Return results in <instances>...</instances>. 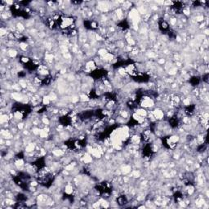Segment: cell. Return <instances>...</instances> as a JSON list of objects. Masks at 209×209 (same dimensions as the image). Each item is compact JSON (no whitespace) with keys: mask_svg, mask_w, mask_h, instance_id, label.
<instances>
[{"mask_svg":"<svg viewBox=\"0 0 209 209\" xmlns=\"http://www.w3.org/2000/svg\"><path fill=\"white\" fill-rule=\"evenodd\" d=\"M141 105L143 108H149V107L153 106L154 105V101L153 100L151 99L150 97H147V96H145L141 100Z\"/></svg>","mask_w":209,"mask_h":209,"instance_id":"6da1fadb","label":"cell"}]
</instances>
